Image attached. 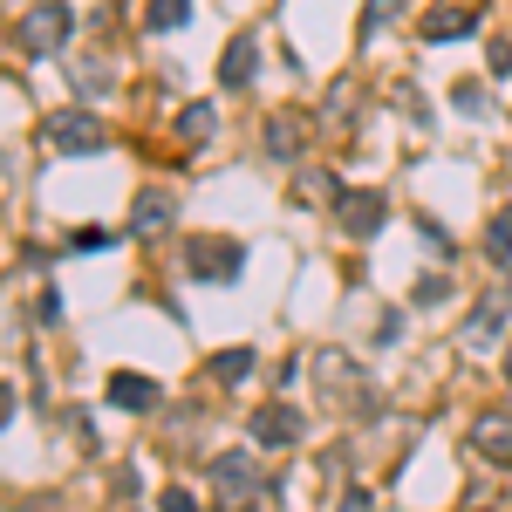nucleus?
<instances>
[{"label": "nucleus", "instance_id": "4", "mask_svg": "<svg viewBox=\"0 0 512 512\" xmlns=\"http://www.w3.org/2000/svg\"><path fill=\"white\" fill-rule=\"evenodd\" d=\"M212 492H219V506L226 512H246L253 506V499H260V472H253V458H219V465H212Z\"/></svg>", "mask_w": 512, "mask_h": 512}, {"label": "nucleus", "instance_id": "14", "mask_svg": "<svg viewBox=\"0 0 512 512\" xmlns=\"http://www.w3.org/2000/svg\"><path fill=\"white\" fill-rule=\"evenodd\" d=\"M294 198H301V205H328V212H335L342 185H335V178H328L321 164H301V171H294Z\"/></svg>", "mask_w": 512, "mask_h": 512}, {"label": "nucleus", "instance_id": "13", "mask_svg": "<svg viewBox=\"0 0 512 512\" xmlns=\"http://www.w3.org/2000/svg\"><path fill=\"white\" fill-rule=\"evenodd\" d=\"M472 444L492 458V465H512V417H478V424H472Z\"/></svg>", "mask_w": 512, "mask_h": 512}, {"label": "nucleus", "instance_id": "3", "mask_svg": "<svg viewBox=\"0 0 512 512\" xmlns=\"http://www.w3.org/2000/svg\"><path fill=\"white\" fill-rule=\"evenodd\" d=\"M48 144L62 158H89V151L110 144V130H103V117H89V110H62V117H48Z\"/></svg>", "mask_w": 512, "mask_h": 512}, {"label": "nucleus", "instance_id": "5", "mask_svg": "<svg viewBox=\"0 0 512 512\" xmlns=\"http://www.w3.org/2000/svg\"><path fill=\"white\" fill-rule=\"evenodd\" d=\"M383 219H390V198L383 192H342L335 198V226H342L349 239H369Z\"/></svg>", "mask_w": 512, "mask_h": 512}, {"label": "nucleus", "instance_id": "18", "mask_svg": "<svg viewBox=\"0 0 512 512\" xmlns=\"http://www.w3.org/2000/svg\"><path fill=\"white\" fill-rule=\"evenodd\" d=\"M192 21V0H151V28L171 35V28H185Z\"/></svg>", "mask_w": 512, "mask_h": 512}, {"label": "nucleus", "instance_id": "20", "mask_svg": "<svg viewBox=\"0 0 512 512\" xmlns=\"http://www.w3.org/2000/svg\"><path fill=\"white\" fill-rule=\"evenodd\" d=\"M396 7H403V0H369V14H362V35H376L383 21H396Z\"/></svg>", "mask_w": 512, "mask_h": 512}, {"label": "nucleus", "instance_id": "19", "mask_svg": "<svg viewBox=\"0 0 512 512\" xmlns=\"http://www.w3.org/2000/svg\"><path fill=\"white\" fill-rule=\"evenodd\" d=\"M485 253H492V260H512V212H499V219L485 226Z\"/></svg>", "mask_w": 512, "mask_h": 512}, {"label": "nucleus", "instance_id": "11", "mask_svg": "<svg viewBox=\"0 0 512 512\" xmlns=\"http://www.w3.org/2000/svg\"><path fill=\"white\" fill-rule=\"evenodd\" d=\"M253 76H260V48H253L246 35H233L226 55H219V82H226V89H246Z\"/></svg>", "mask_w": 512, "mask_h": 512}, {"label": "nucleus", "instance_id": "1", "mask_svg": "<svg viewBox=\"0 0 512 512\" xmlns=\"http://www.w3.org/2000/svg\"><path fill=\"white\" fill-rule=\"evenodd\" d=\"M76 35V14H69V0H35L28 14H21V28H14V41L28 48V55H62V41Z\"/></svg>", "mask_w": 512, "mask_h": 512}, {"label": "nucleus", "instance_id": "7", "mask_svg": "<svg viewBox=\"0 0 512 512\" xmlns=\"http://www.w3.org/2000/svg\"><path fill=\"white\" fill-rule=\"evenodd\" d=\"M171 219H178V198L164 192V185H144V192H137V205H130V233H164V226H171Z\"/></svg>", "mask_w": 512, "mask_h": 512}, {"label": "nucleus", "instance_id": "2", "mask_svg": "<svg viewBox=\"0 0 512 512\" xmlns=\"http://www.w3.org/2000/svg\"><path fill=\"white\" fill-rule=\"evenodd\" d=\"M185 274L198 280H239L246 274V246L226 233H192L185 239Z\"/></svg>", "mask_w": 512, "mask_h": 512}, {"label": "nucleus", "instance_id": "22", "mask_svg": "<svg viewBox=\"0 0 512 512\" xmlns=\"http://www.w3.org/2000/svg\"><path fill=\"white\" fill-rule=\"evenodd\" d=\"M158 512H198V499H192V492H178V485H171V492L158 499Z\"/></svg>", "mask_w": 512, "mask_h": 512}, {"label": "nucleus", "instance_id": "15", "mask_svg": "<svg viewBox=\"0 0 512 512\" xmlns=\"http://www.w3.org/2000/svg\"><path fill=\"white\" fill-rule=\"evenodd\" d=\"M472 28H478L472 7H431V14H424V35L431 41H458V35H472Z\"/></svg>", "mask_w": 512, "mask_h": 512}, {"label": "nucleus", "instance_id": "23", "mask_svg": "<svg viewBox=\"0 0 512 512\" xmlns=\"http://www.w3.org/2000/svg\"><path fill=\"white\" fill-rule=\"evenodd\" d=\"M485 62H492V76H512V41H492V55H485Z\"/></svg>", "mask_w": 512, "mask_h": 512}, {"label": "nucleus", "instance_id": "6", "mask_svg": "<svg viewBox=\"0 0 512 512\" xmlns=\"http://www.w3.org/2000/svg\"><path fill=\"white\" fill-rule=\"evenodd\" d=\"M253 444H260V451L301 444V410H294V403H260V410H253Z\"/></svg>", "mask_w": 512, "mask_h": 512}, {"label": "nucleus", "instance_id": "24", "mask_svg": "<svg viewBox=\"0 0 512 512\" xmlns=\"http://www.w3.org/2000/svg\"><path fill=\"white\" fill-rule=\"evenodd\" d=\"M506 383H512V342H506Z\"/></svg>", "mask_w": 512, "mask_h": 512}, {"label": "nucleus", "instance_id": "21", "mask_svg": "<svg viewBox=\"0 0 512 512\" xmlns=\"http://www.w3.org/2000/svg\"><path fill=\"white\" fill-rule=\"evenodd\" d=\"M417 233H424V246H437V253H444V260H451V233H444V226H437V219H417Z\"/></svg>", "mask_w": 512, "mask_h": 512}, {"label": "nucleus", "instance_id": "16", "mask_svg": "<svg viewBox=\"0 0 512 512\" xmlns=\"http://www.w3.org/2000/svg\"><path fill=\"white\" fill-rule=\"evenodd\" d=\"M239 376H253V349H226V355H212V383H239Z\"/></svg>", "mask_w": 512, "mask_h": 512}, {"label": "nucleus", "instance_id": "8", "mask_svg": "<svg viewBox=\"0 0 512 512\" xmlns=\"http://www.w3.org/2000/svg\"><path fill=\"white\" fill-rule=\"evenodd\" d=\"M267 151H274L280 164H301V151H308V117H301V110L267 117Z\"/></svg>", "mask_w": 512, "mask_h": 512}, {"label": "nucleus", "instance_id": "12", "mask_svg": "<svg viewBox=\"0 0 512 512\" xmlns=\"http://www.w3.org/2000/svg\"><path fill=\"white\" fill-rule=\"evenodd\" d=\"M499 335H506V301H478L465 321V349H492Z\"/></svg>", "mask_w": 512, "mask_h": 512}, {"label": "nucleus", "instance_id": "10", "mask_svg": "<svg viewBox=\"0 0 512 512\" xmlns=\"http://www.w3.org/2000/svg\"><path fill=\"white\" fill-rule=\"evenodd\" d=\"M103 396H110L117 410H158V383H151V376H137V369H117Z\"/></svg>", "mask_w": 512, "mask_h": 512}, {"label": "nucleus", "instance_id": "9", "mask_svg": "<svg viewBox=\"0 0 512 512\" xmlns=\"http://www.w3.org/2000/svg\"><path fill=\"white\" fill-rule=\"evenodd\" d=\"M321 376H328V383H321V390H328V403H335V396H342L349 410H369V403H376V396H369V390H355L362 376H355V369H349V362H342V355H321Z\"/></svg>", "mask_w": 512, "mask_h": 512}, {"label": "nucleus", "instance_id": "17", "mask_svg": "<svg viewBox=\"0 0 512 512\" xmlns=\"http://www.w3.org/2000/svg\"><path fill=\"white\" fill-rule=\"evenodd\" d=\"M178 137H185V144H205V137H212V103H185V117H178Z\"/></svg>", "mask_w": 512, "mask_h": 512}]
</instances>
